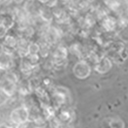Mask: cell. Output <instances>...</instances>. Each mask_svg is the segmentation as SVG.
<instances>
[{"label":"cell","instance_id":"ffe728a7","mask_svg":"<svg viewBox=\"0 0 128 128\" xmlns=\"http://www.w3.org/2000/svg\"><path fill=\"white\" fill-rule=\"evenodd\" d=\"M86 1H87L88 3H90V2H93V1H95V0H86Z\"/></svg>","mask_w":128,"mask_h":128},{"label":"cell","instance_id":"ac0fdd59","mask_svg":"<svg viewBox=\"0 0 128 128\" xmlns=\"http://www.w3.org/2000/svg\"><path fill=\"white\" fill-rule=\"evenodd\" d=\"M38 2H40V4H46L47 3L49 2V0H38Z\"/></svg>","mask_w":128,"mask_h":128},{"label":"cell","instance_id":"2e32d148","mask_svg":"<svg viewBox=\"0 0 128 128\" xmlns=\"http://www.w3.org/2000/svg\"><path fill=\"white\" fill-rule=\"evenodd\" d=\"M128 25V20L126 18H121L119 20V26H126Z\"/></svg>","mask_w":128,"mask_h":128},{"label":"cell","instance_id":"52a82bcc","mask_svg":"<svg viewBox=\"0 0 128 128\" xmlns=\"http://www.w3.org/2000/svg\"><path fill=\"white\" fill-rule=\"evenodd\" d=\"M38 16L44 23L50 24L53 20V14L48 7H41L38 11Z\"/></svg>","mask_w":128,"mask_h":128},{"label":"cell","instance_id":"8fae6325","mask_svg":"<svg viewBox=\"0 0 128 128\" xmlns=\"http://www.w3.org/2000/svg\"><path fill=\"white\" fill-rule=\"evenodd\" d=\"M73 113H71L68 110H62L60 114L58 115V119L61 122H68L69 120H72V117H73Z\"/></svg>","mask_w":128,"mask_h":128},{"label":"cell","instance_id":"6da1fadb","mask_svg":"<svg viewBox=\"0 0 128 128\" xmlns=\"http://www.w3.org/2000/svg\"><path fill=\"white\" fill-rule=\"evenodd\" d=\"M30 120V112L26 106H19L12 109L10 114L9 120L18 126H25Z\"/></svg>","mask_w":128,"mask_h":128},{"label":"cell","instance_id":"5b68a950","mask_svg":"<svg viewBox=\"0 0 128 128\" xmlns=\"http://www.w3.org/2000/svg\"><path fill=\"white\" fill-rule=\"evenodd\" d=\"M111 67H112V62H111L110 60L107 58V57H102L99 60L98 62L96 63L94 69L96 73L104 74L108 73L109 70L111 69Z\"/></svg>","mask_w":128,"mask_h":128},{"label":"cell","instance_id":"603a6c76","mask_svg":"<svg viewBox=\"0 0 128 128\" xmlns=\"http://www.w3.org/2000/svg\"><path fill=\"white\" fill-rule=\"evenodd\" d=\"M60 128H61V127H60Z\"/></svg>","mask_w":128,"mask_h":128},{"label":"cell","instance_id":"4fadbf2b","mask_svg":"<svg viewBox=\"0 0 128 128\" xmlns=\"http://www.w3.org/2000/svg\"><path fill=\"white\" fill-rule=\"evenodd\" d=\"M8 99H9L8 96H6L3 92H0V107L3 106V105H4L6 102H7Z\"/></svg>","mask_w":128,"mask_h":128},{"label":"cell","instance_id":"277c9868","mask_svg":"<svg viewBox=\"0 0 128 128\" xmlns=\"http://www.w3.org/2000/svg\"><path fill=\"white\" fill-rule=\"evenodd\" d=\"M16 89H17V84L10 82L4 78L0 80V92H3L9 98H12L16 94Z\"/></svg>","mask_w":128,"mask_h":128},{"label":"cell","instance_id":"3957f363","mask_svg":"<svg viewBox=\"0 0 128 128\" xmlns=\"http://www.w3.org/2000/svg\"><path fill=\"white\" fill-rule=\"evenodd\" d=\"M14 67V54L8 53L5 51L0 54V71L11 70Z\"/></svg>","mask_w":128,"mask_h":128},{"label":"cell","instance_id":"7402d4cb","mask_svg":"<svg viewBox=\"0 0 128 128\" xmlns=\"http://www.w3.org/2000/svg\"><path fill=\"white\" fill-rule=\"evenodd\" d=\"M62 1H64V2H68V1H70V0H62Z\"/></svg>","mask_w":128,"mask_h":128},{"label":"cell","instance_id":"e0dca14e","mask_svg":"<svg viewBox=\"0 0 128 128\" xmlns=\"http://www.w3.org/2000/svg\"><path fill=\"white\" fill-rule=\"evenodd\" d=\"M25 0H12V2L13 3H15L16 4H22Z\"/></svg>","mask_w":128,"mask_h":128},{"label":"cell","instance_id":"8992f818","mask_svg":"<svg viewBox=\"0 0 128 128\" xmlns=\"http://www.w3.org/2000/svg\"><path fill=\"white\" fill-rule=\"evenodd\" d=\"M28 44H29V42L25 38H20L17 40L16 51L22 58H25L28 56Z\"/></svg>","mask_w":128,"mask_h":128},{"label":"cell","instance_id":"9c48e42d","mask_svg":"<svg viewBox=\"0 0 128 128\" xmlns=\"http://www.w3.org/2000/svg\"><path fill=\"white\" fill-rule=\"evenodd\" d=\"M3 78L10 82H13L15 84H18L19 82V76L16 74V73L13 72L12 70H8L6 71L3 75Z\"/></svg>","mask_w":128,"mask_h":128},{"label":"cell","instance_id":"5bb4252c","mask_svg":"<svg viewBox=\"0 0 128 128\" xmlns=\"http://www.w3.org/2000/svg\"><path fill=\"white\" fill-rule=\"evenodd\" d=\"M7 32H8V30L6 29L5 28H4L3 26L0 25V38H4L6 35H7Z\"/></svg>","mask_w":128,"mask_h":128},{"label":"cell","instance_id":"ba28073f","mask_svg":"<svg viewBox=\"0 0 128 128\" xmlns=\"http://www.w3.org/2000/svg\"><path fill=\"white\" fill-rule=\"evenodd\" d=\"M102 26L107 31H113L115 28V26H116V20L113 17L106 16V17L104 18V20H102Z\"/></svg>","mask_w":128,"mask_h":128},{"label":"cell","instance_id":"7c38bea8","mask_svg":"<svg viewBox=\"0 0 128 128\" xmlns=\"http://www.w3.org/2000/svg\"><path fill=\"white\" fill-rule=\"evenodd\" d=\"M106 4L113 10H116L120 7V2L119 0H105Z\"/></svg>","mask_w":128,"mask_h":128},{"label":"cell","instance_id":"d6986e66","mask_svg":"<svg viewBox=\"0 0 128 128\" xmlns=\"http://www.w3.org/2000/svg\"><path fill=\"white\" fill-rule=\"evenodd\" d=\"M4 51V50H3V46H2V44H0V54H1L2 52Z\"/></svg>","mask_w":128,"mask_h":128},{"label":"cell","instance_id":"9a60e30c","mask_svg":"<svg viewBox=\"0 0 128 128\" xmlns=\"http://www.w3.org/2000/svg\"><path fill=\"white\" fill-rule=\"evenodd\" d=\"M56 4H57V0H49V2L45 4V6L48 8H52V7H56Z\"/></svg>","mask_w":128,"mask_h":128},{"label":"cell","instance_id":"7a4b0ae2","mask_svg":"<svg viewBox=\"0 0 128 128\" xmlns=\"http://www.w3.org/2000/svg\"><path fill=\"white\" fill-rule=\"evenodd\" d=\"M73 73L77 79L86 80L92 74V68L87 62H86L84 60H81L74 64L73 68Z\"/></svg>","mask_w":128,"mask_h":128},{"label":"cell","instance_id":"30bf717a","mask_svg":"<svg viewBox=\"0 0 128 128\" xmlns=\"http://www.w3.org/2000/svg\"><path fill=\"white\" fill-rule=\"evenodd\" d=\"M40 45L38 43L36 42H29L28 44V56H32V55H38L40 53Z\"/></svg>","mask_w":128,"mask_h":128},{"label":"cell","instance_id":"44dd1931","mask_svg":"<svg viewBox=\"0 0 128 128\" xmlns=\"http://www.w3.org/2000/svg\"><path fill=\"white\" fill-rule=\"evenodd\" d=\"M34 128H44V127L41 126H36V127H34Z\"/></svg>","mask_w":128,"mask_h":128}]
</instances>
